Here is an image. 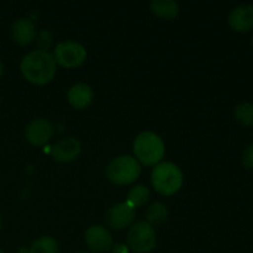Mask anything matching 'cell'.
Wrapping results in <instances>:
<instances>
[{
    "label": "cell",
    "mask_w": 253,
    "mask_h": 253,
    "mask_svg": "<svg viewBox=\"0 0 253 253\" xmlns=\"http://www.w3.org/2000/svg\"><path fill=\"white\" fill-rule=\"evenodd\" d=\"M0 253H4V252H2V251H1V250H0Z\"/></svg>",
    "instance_id": "cell-25"
},
{
    "label": "cell",
    "mask_w": 253,
    "mask_h": 253,
    "mask_svg": "<svg viewBox=\"0 0 253 253\" xmlns=\"http://www.w3.org/2000/svg\"><path fill=\"white\" fill-rule=\"evenodd\" d=\"M157 235L147 221H137L127 232V247L136 253H150L156 249Z\"/></svg>",
    "instance_id": "cell-5"
},
{
    "label": "cell",
    "mask_w": 253,
    "mask_h": 253,
    "mask_svg": "<svg viewBox=\"0 0 253 253\" xmlns=\"http://www.w3.org/2000/svg\"><path fill=\"white\" fill-rule=\"evenodd\" d=\"M53 127L46 119H35L25 128V138L32 146H43L51 140Z\"/></svg>",
    "instance_id": "cell-8"
},
{
    "label": "cell",
    "mask_w": 253,
    "mask_h": 253,
    "mask_svg": "<svg viewBox=\"0 0 253 253\" xmlns=\"http://www.w3.org/2000/svg\"><path fill=\"white\" fill-rule=\"evenodd\" d=\"M58 244L51 236H42L32 242L29 253H57Z\"/></svg>",
    "instance_id": "cell-16"
},
{
    "label": "cell",
    "mask_w": 253,
    "mask_h": 253,
    "mask_svg": "<svg viewBox=\"0 0 253 253\" xmlns=\"http://www.w3.org/2000/svg\"><path fill=\"white\" fill-rule=\"evenodd\" d=\"M11 37L16 43L21 46L31 43L36 37V27L34 22L27 17L15 20L11 25Z\"/></svg>",
    "instance_id": "cell-13"
},
{
    "label": "cell",
    "mask_w": 253,
    "mask_h": 253,
    "mask_svg": "<svg viewBox=\"0 0 253 253\" xmlns=\"http://www.w3.org/2000/svg\"><path fill=\"white\" fill-rule=\"evenodd\" d=\"M234 118L237 123L244 126L253 125V104L245 101L235 106Z\"/></svg>",
    "instance_id": "cell-18"
},
{
    "label": "cell",
    "mask_w": 253,
    "mask_h": 253,
    "mask_svg": "<svg viewBox=\"0 0 253 253\" xmlns=\"http://www.w3.org/2000/svg\"><path fill=\"white\" fill-rule=\"evenodd\" d=\"M135 219V208L127 202L118 203L106 211L105 221L113 230H124L130 226Z\"/></svg>",
    "instance_id": "cell-7"
},
{
    "label": "cell",
    "mask_w": 253,
    "mask_h": 253,
    "mask_svg": "<svg viewBox=\"0 0 253 253\" xmlns=\"http://www.w3.org/2000/svg\"><path fill=\"white\" fill-rule=\"evenodd\" d=\"M183 180H184L183 172L173 162L158 163L155 166L151 174V182L155 190L166 197L179 192L183 185Z\"/></svg>",
    "instance_id": "cell-2"
},
{
    "label": "cell",
    "mask_w": 253,
    "mask_h": 253,
    "mask_svg": "<svg viewBox=\"0 0 253 253\" xmlns=\"http://www.w3.org/2000/svg\"><path fill=\"white\" fill-rule=\"evenodd\" d=\"M252 44H253V36H252Z\"/></svg>",
    "instance_id": "cell-26"
},
{
    "label": "cell",
    "mask_w": 253,
    "mask_h": 253,
    "mask_svg": "<svg viewBox=\"0 0 253 253\" xmlns=\"http://www.w3.org/2000/svg\"><path fill=\"white\" fill-rule=\"evenodd\" d=\"M150 199V190L145 185H135L130 189L127 194V200L126 202L132 208L142 207L143 204L148 202Z\"/></svg>",
    "instance_id": "cell-17"
},
{
    "label": "cell",
    "mask_w": 253,
    "mask_h": 253,
    "mask_svg": "<svg viewBox=\"0 0 253 253\" xmlns=\"http://www.w3.org/2000/svg\"><path fill=\"white\" fill-rule=\"evenodd\" d=\"M141 174V165L132 156H119L106 166V177L116 185H127L136 182Z\"/></svg>",
    "instance_id": "cell-4"
},
{
    "label": "cell",
    "mask_w": 253,
    "mask_h": 253,
    "mask_svg": "<svg viewBox=\"0 0 253 253\" xmlns=\"http://www.w3.org/2000/svg\"><path fill=\"white\" fill-rule=\"evenodd\" d=\"M166 147L162 138L155 132L145 131L133 141V153L136 160L145 166H156L162 162Z\"/></svg>",
    "instance_id": "cell-3"
},
{
    "label": "cell",
    "mask_w": 253,
    "mask_h": 253,
    "mask_svg": "<svg viewBox=\"0 0 253 253\" xmlns=\"http://www.w3.org/2000/svg\"><path fill=\"white\" fill-rule=\"evenodd\" d=\"M229 24L239 32H246L253 29V5L242 4L235 7L229 16Z\"/></svg>",
    "instance_id": "cell-11"
},
{
    "label": "cell",
    "mask_w": 253,
    "mask_h": 253,
    "mask_svg": "<svg viewBox=\"0 0 253 253\" xmlns=\"http://www.w3.org/2000/svg\"><path fill=\"white\" fill-rule=\"evenodd\" d=\"M53 58L64 68H77L85 62L86 49L76 41H62L54 48Z\"/></svg>",
    "instance_id": "cell-6"
},
{
    "label": "cell",
    "mask_w": 253,
    "mask_h": 253,
    "mask_svg": "<svg viewBox=\"0 0 253 253\" xmlns=\"http://www.w3.org/2000/svg\"><path fill=\"white\" fill-rule=\"evenodd\" d=\"M2 74H4V66H2L1 61H0V78H1Z\"/></svg>",
    "instance_id": "cell-22"
},
{
    "label": "cell",
    "mask_w": 253,
    "mask_h": 253,
    "mask_svg": "<svg viewBox=\"0 0 253 253\" xmlns=\"http://www.w3.org/2000/svg\"><path fill=\"white\" fill-rule=\"evenodd\" d=\"M168 217V210L163 203L156 202L152 205L147 208L146 210V219L151 226L155 225H161L167 220Z\"/></svg>",
    "instance_id": "cell-15"
},
{
    "label": "cell",
    "mask_w": 253,
    "mask_h": 253,
    "mask_svg": "<svg viewBox=\"0 0 253 253\" xmlns=\"http://www.w3.org/2000/svg\"><path fill=\"white\" fill-rule=\"evenodd\" d=\"M82 146L77 138L66 137L54 143L51 148V156L54 161L68 163L76 160L81 155Z\"/></svg>",
    "instance_id": "cell-10"
},
{
    "label": "cell",
    "mask_w": 253,
    "mask_h": 253,
    "mask_svg": "<svg viewBox=\"0 0 253 253\" xmlns=\"http://www.w3.org/2000/svg\"><path fill=\"white\" fill-rule=\"evenodd\" d=\"M111 253H128V247L124 244H116L111 247Z\"/></svg>",
    "instance_id": "cell-21"
},
{
    "label": "cell",
    "mask_w": 253,
    "mask_h": 253,
    "mask_svg": "<svg viewBox=\"0 0 253 253\" xmlns=\"http://www.w3.org/2000/svg\"><path fill=\"white\" fill-rule=\"evenodd\" d=\"M77 253H86V252H77Z\"/></svg>",
    "instance_id": "cell-24"
},
{
    "label": "cell",
    "mask_w": 253,
    "mask_h": 253,
    "mask_svg": "<svg viewBox=\"0 0 253 253\" xmlns=\"http://www.w3.org/2000/svg\"><path fill=\"white\" fill-rule=\"evenodd\" d=\"M51 43H52L51 32L47 31V30H43V31L40 32L39 36H37V41H36L37 49H40V51H46L47 52V49L49 48Z\"/></svg>",
    "instance_id": "cell-19"
},
{
    "label": "cell",
    "mask_w": 253,
    "mask_h": 253,
    "mask_svg": "<svg viewBox=\"0 0 253 253\" xmlns=\"http://www.w3.org/2000/svg\"><path fill=\"white\" fill-rule=\"evenodd\" d=\"M94 98L93 89L84 83L74 84L69 88L68 93H67V99L68 103L73 106L74 109L78 110H83L86 109L91 104Z\"/></svg>",
    "instance_id": "cell-12"
},
{
    "label": "cell",
    "mask_w": 253,
    "mask_h": 253,
    "mask_svg": "<svg viewBox=\"0 0 253 253\" xmlns=\"http://www.w3.org/2000/svg\"><path fill=\"white\" fill-rule=\"evenodd\" d=\"M20 71L30 83L35 85H46L56 76L57 63L53 54L49 52L35 49L21 59Z\"/></svg>",
    "instance_id": "cell-1"
},
{
    "label": "cell",
    "mask_w": 253,
    "mask_h": 253,
    "mask_svg": "<svg viewBox=\"0 0 253 253\" xmlns=\"http://www.w3.org/2000/svg\"><path fill=\"white\" fill-rule=\"evenodd\" d=\"M150 6L153 14L163 20L174 19L179 12V5L174 0H152Z\"/></svg>",
    "instance_id": "cell-14"
},
{
    "label": "cell",
    "mask_w": 253,
    "mask_h": 253,
    "mask_svg": "<svg viewBox=\"0 0 253 253\" xmlns=\"http://www.w3.org/2000/svg\"><path fill=\"white\" fill-rule=\"evenodd\" d=\"M242 163L247 168H252L253 169V143L250 145L242 153Z\"/></svg>",
    "instance_id": "cell-20"
},
{
    "label": "cell",
    "mask_w": 253,
    "mask_h": 253,
    "mask_svg": "<svg viewBox=\"0 0 253 253\" xmlns=\"http://www.w3.org/2000/svg\"><path fill=\"white\" fill-rule=\"evenodd\" d=\"M0 229H1V216H0Z\"/></svg>",
    "instance_id": "cell-23"
},
{
    "label": "cell",
    "mask_w": 253,
    "mask_h": 253,
    "mask_svg": "<svg viewBox=\"0 0 253 253\" xmlns=\"http://www.w3.org/2000/svg\"><path fill=\"white\" fill-rule=\"evenodd\" d=\"M85 244L91 251L103 253L113 247V236L110 231L100 225L90 226L85 231Z\"/></svg>",
    "instance_id": "cell-9"
}]
</instances>
